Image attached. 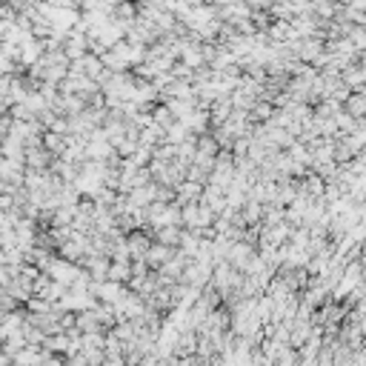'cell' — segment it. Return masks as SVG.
Wrapping results in <instances>:
<instances>
[{
    "instance_id": "cell-8",
    "label": "cell",
    "mask_w": 366,
    "mask_h": 366,
    "mask_svg": "<svg viewBox=\"0 0 366 366\" xmlns=\"http://www.w3.org/2000/svg\"><path fill=\"white\" fill-rule=\"evenodd\" d=\"M80 3H83V0H80Z\"/></svg>"
},
{
    "instance_id": "cell-7",
    "label": "cell",
    "mask_w": 366,
    "mask_h": 366,
    "mask_svg": "<svg viewBox=\"0 0 366 366\" xmlns=\"http://www.w3.org/2000/svg\"><path fill=\"white\" fill-rule=\"evenodd\" d=\"M0 266H9V252L0 246Z\"/></svg>"
},
{
    "instance_id": "cell-4",
    "label": "cell",
    "mask_w": 366,
    "mask_h": 366,
    "mask_svg": "<svg viewBox=\"0 0 366 366\" xmlns=\"http://www.w3.org/2000/svg\"><path fill=\"white\" fill-rule=\"evenodd\" d=\"M129 277H132V264H129V261H112V266H109V281L123 284V281H129Z\"/></svg>"
},
{
    "instance_id": "cell-6",
    "label": "cell",
    "mask_w": 366,
    "mask_h": 366,
    "mask_svg": "<svg viewBox=\"0 0 366 366\" xmlns=\"http://www.w3.org/2000/svg\"><path fill=\"white\" fill-rule=\"evenodd\" d=\"M272 115V106H266V103H261V106H257V109H255V118H269Z\"/></svg>"
},
{
    "instance_id": "cell-1",
    "label": "cell",
    "mask_w": 366,
    "mask_h": 366,
    "mask_svg": "<svg viewBox=\"0 0 366 366\" xmlns=\"http://www.w3.org/2000/svg\"><path fill=\"white\" fill-rule=\"evenodd\" d=\"M46 272L55 284H60V286H66V289H72L75 286V281L83 275V269L77 266V264H72V261H66V257H52V261L46 264Z\"/></svg>"
},
{
    "instance_id": "cell-2",
    "label": "cell",
    "mask_w": 366,
    "mask_h": 366,
    "mask_svg": "<svg viewBox=\"0 0 366 366\" xmlns=\"http://www.w3.org/2000/svg\"><path fill=\"white\" fill-rule=\"evenodd\" d=\"M172 257H175V249H172V246L152 244V249L146 252V257H143V261H146L149 266H152V269H161V266H166V264L172 261Z\"/></svg>"
},
{
    "instance_id": "cell-5",
    "label": "cell",
    "mask_w": 366,
    "mask_h": 366,
    "mask_svg": "<svg viewBox=\"0 0 366 366\" xmlns=\"http://www.w3.org/2000/svg\"><path fill=\"white\" fill-rule=\"evenodd\" d=\"M9 132H12V118H9V112H6V115H0V140H3Z\"/></svg>"
},
{
    "instance_id": "cell-3",
    "label": "cell",
    "mask_w": 366,
    "mask_h": 366,
    "mask_svg": "<svg viewBox=\"0 0 366 366\" xmlns=\"http://www.w3.org/2000/svg\"><path fill=\"white\" fill-rule=\"evenodd\" d=\"M126 249H129V255H132V257H138V261H143V257H146V252L152 249V244H149V238H146L143 232H132V235H129V238H126Z\"/></svg>"
}]
</instances>
